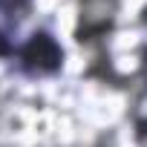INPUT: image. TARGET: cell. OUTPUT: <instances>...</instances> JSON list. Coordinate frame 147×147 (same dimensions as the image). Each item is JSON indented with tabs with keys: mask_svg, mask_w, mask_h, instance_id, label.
Segmentation results:
<instances>
[{
	"mask_svg": "<svg viewBox=\"0 0 147 147\" xmlns=\"http://www.w3.org/2000/svg\"><path fill=\"white\" fill-rule=\"evenodd\" d=\"M23 58H26L32 66H38V69H55V66L61 63V49H58V43H55L49 35H35V38L26 43Z\"/></svg>",
	"mask_w": 147,
	"mask_h": 147,
	"instance_id": "obj_1",
	"label": "cell"
},
{
	"mask_svg": "<svg viewBox=\"0 0 147 147\" xmlns=\"http://www.w3.org/2000/svg\"><path fill=\"white\" fill-rule=\"evenodd\" d=\"M115 9V0H84L81 6V18H84V29H81V40L90 32H101L110 23V15Z\"/></svg>",
	"mask_w": 147,
	"mask_h": 147,
	"instance_id": "obj_2",
	"label": "cell"
},
{
	"mask_svg": "<svg viewBox=\"0 0 147 147\" xmlns=\"http://www.w3.org/2000/svg\"><path fill=\"white\" fill-rule=\"evenodd\" d=\"M0 52H6V43H0Z\"/></svg>",
	"mask_w": 147,
	"mask_h": 147,
	"instance_id": "obj_3",
	"label": "cell"
}]
</instances>
